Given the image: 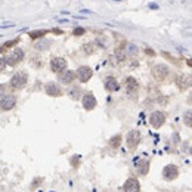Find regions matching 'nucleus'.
I'll return each mask as SVG.
<instances>
[{"instance_id":"1","label":"nucleus","mask_w":192,"mask_h":192,"mask_svg":"<svg viewBox=\"0 0 192 192\" xmlns=\"http://www.w3.org/2000/svg\"><path fill=\"white\" fill-rule=\"evenodd\" d=\"M142 135L139 130H130L127 136H126V145L130 148V149H135L139 143H141Z\"/></svg>"},{"instance_id":"2","label":"nucleus","mask_w":192,"mask_h":192,"mask_svg":"<svg viewBox=\"0 0 192 192\" xmlns=\"http://www.w3.org/2000/svg\"><path fill=\"white\" fill-rule=\"evenodd\" d=\"M126 92H127L130 99H136L137 92H139V84H137V80L135 77H127L126 79Z\"/></svg>"},{"instance_id":"3","label":"nucleus","mask_w":192,"mask_h":192,"mask_svg":"<svg viewBox=\"0 0 192 192\" xmlns=\"http://www.w3.org/2000/svg\"><path fill=\"white\" fill-rule=\"evenodd\" d=\"M27 81H28L27 73H22V71H21V73L13 74V77L11 79V86L13 89H22V87H25Z\"/></svg>"},{"instance_id":"4","label":"nucleus","mask_w":192,"mask_h":192,"mask_svg":"<svg viewBox=\"0 0 192 192\" xmlns=\"http://www.w3.org/2000/svg\"><path fill=\"white\" fill-rule=\"evenodd\" d=\"M169 71L170 70H169L167 65H164V64H157V65H154V68H152V75L157 81H163V80L169 75Z\"/></svg>"},{"instance_id":"5","label":"nucleus","mask_w":192,"mask_h":192,"mask_svg":"<svg viewBox=\"0 0 192 192\" xmlns=\"http://www.w3.org/2000/svg\"><path fill=\"white\" fill-rule=\"evenodd\" d=\"M22 59H24V50L21 47H15L11 55L6 56V62H7V65L13 67V65H17L18 62H21Z\"/></svg>"},{"instance_id":"6","label":"nucleus","mask_w":192,"mask_h":192,"mask_svg":"<svg viewBox=\"0 0 192 192\" xmlns=\"http://www.w3.org/2000/svg\"><path fill=\"white\" fill-rule=\"evenodd\" d=\"M149 123H151L152 127L160 129V127L166 123V115H164V113H161V111H154V113L149 115Z\"/></svg>"},{"instance_id":"7","label":"nucleus","mask_w":192,"mask_h":192,"mask_svg":"<svg viewBox=\"0 0 192 192\" xmlns=\"http://www.w3.org/2000/svg\"><path fill=\"white\" fill-rule=\"evenodd\" d=\"M15 105H17V96L7 95V93H6L5 96H2V99H0V108H2L3 111H9V109H12Z\"/></svg>"},{"instance_id":"8","label":"nucleus","mask_w":192,"mask_h":192,"mask_svg":"<svg viewBox=\"0 0 192 192\" xmlns=\"http://www.w3.org/2000/svg\"><path fill=\"white\" fill-rule=\"evenodd\" d=\"M92 75H93V70L90 67H87V65H83V67H80L77 70V77H79L81 83H87L92 79Z\"/></svg>"},{"instance_id":"9","label":"nucleus","mask_w":192,"mask_h":192,"mask_svg":"<svg viewBox=\"0 0 192 192\" xmlns=\"http://www.w3.org/2000/svg\"><path fill=\"white\" fill-rule=\"evenodd\" d=\"M179 176V170L176 167L175 164H169V166H166L163 169V177L166 180H175L176 177Z\"/></svg>"},{"instance_id":"10","label":"nucleus","mask_w":192,"mask_h":192,"mask_svg":"<svg viewBox=\"0 0 192 192\" xmlns=\"http://www.w3.org/2000/svg\"><path fill=\"white\" fill-rule=\"evenodd\" d=\"M123 191L124 192H141V183L135 177H130L124 182L123 185Z\"/></svg>"},{"instance_id":"11","label":"nucleus","mask_w":192,"mask_h":192,"mask_svg":"<svg viewBox=\"0 0 192 192\" xmlns=\"http://www.w3.org/2000/svg\"><path fill=\"white\" fill-rule=\"evenodd\" d=\"M74 79H75V73L74 71H71V70H64V71H61L59 73V77H58V80H59V83H62V84H71L74 81Z\"/></svg>"},{"instance_id":"12","label":"nucleus","mask_w":192,"mask_h":192,"mask_svg":"<svg viewBox=\"0 0 192 192\" xmlns=\"http://www.w3.org/2000/svg\"><path fill=\"white\" fill-rule=\"evenodd\" d=\"M50 68L53 73H61V71H64L65 68H67V61L64 59V58H53L50 61Z\"/></svg>"},{"instance_id":"13","label":"nucleus","mask_w":192,"mask_h":192,"mask_svg":"<svg viewBox=\"0 0 192 192\" xmlns=\"http://www.w3.org/2000/svg\"><path fill=\"white\" fill-rule=\"evenodd\" d=\"M83 107H84L86 111H92L95 109L96 107V98L93 96L92 92H87L84 96H83Z\"/></svg>"},{"instance_id":"14","label":"nucleus","mask_w":192,"mask_h":192,"mask_svg":"<svg viewBox=\"0 0 192 192\" xmlns=\"http://www.w3.org/2000/svg\"><path fill=\"white\" fill-rule=\"evenodd\" d=\"M46 90V95L49 96H53V98H59V96H62V90H61V87L55 83H47L45 87Z\"/></svg>"},{"instance_id":"15","label":"nucleus","mask_w":192,"mask_h":192,"mask_svg":"<svg viewBox=\"0 0 192 192\" xmlns=\"http://www.w3.org/2000/svg\"><path fill=\"white\" fill-rule=\"evenodd\" d=\"M177 87H179L180 90L189 89V87H191V75H189V74H188V75H185V74L179 75V79H177Z\"/></svg>"},{"instance_id":"16","label":"nucleus","mask_w":192,"mask_h":192,"mask_svg":"<svg viewBox=\"0 0 192 192\" xmlns=\"http://www.w3.org/2000/svg\"><path fill=\"white\" fill-rule=\"evenodd\" d=\"M103 86H105V89H107L108 92H115V90H118V81L114 79V77H107L105 79V81H103Z\"/></svg>"},{"instance_id":"17","label":"nucleus","mask_w":192,"mask_h":192,"mask_svg":"<svg viewBox=\"0 0 192 192\" xmlns=\"http://www.w3.org/2000/svg\"><path fill=\"white\" fill-rule=\"evenodd\" d=\"M136 169H137V171L141 175H146L148 170H149V163H148L146 160H141V161L136 163Z\"/></svg>"},{"instance_id":"18","label":"nucleus","mask_w":192,"mask_h":192,"mask_svg":"<svg viewBox=\"0 0 192 192\" xmlns=\"http://www.w3.org/2000/svg\"><path fill=\"white\" fill-rule=\"evenodd\" d=\"M68 95H70V98H71V99H74V101H79V98L81 96V89H80L79 86H74L73 89L68 92Z\"/></svg>"},{"instance_id":"19","label":"nucleus","mask_w":192,"mask_h":192,"mask_svg":"<svg viewBox=\"0 0 192 192\" xmlns=\"http://www.w3.org/2000/svg\"><path fill=\"white\" fill-rule=\"evenodd\" d=\"M121 141H123V136L115 135V136H113V137L109 139V145H111L113 148H118L120 145H121Z\"/></svg>"},{"instance_id":"20","label":"nucleus","mask_w":192,"mask_h":192,"mask_svg":"<svg viewBox=\"0 0 192 192\" xmlns=\"http://www.w3.org/2000/svg\"><path fill=\"white\" fill-rule=\"evenodd\" d=\"M46 34H47L46 30H37V31H31V33H30V37H31V39H39V37L46 36Z\"/></svg>"},{"instance_id":"21","label":"nucleus","mask_w":192,"mask_h":192,"mask_svg":"<svg viewBox=\"0 0 192 192\" xmlns=\"http://www.w3.org/2000/svg\"><path fill=\"white\" fill-rule=\"evenodd\" d=\"M183 121H185V124H186L188 127H191L192 126V111L191 109H188L186 114L183 115Z\"/></svg>"},{"instance_id":"22","label":"nucleus","mask_w":192,"mask_h":192,"mask_svg":"<svg viewBox=\"0 0 192 192\" xmlns=\"http://www.w3.org/2000/svg\"><path fill=\"white\" fill-rule=\"evenodd\" d=\"M18 43V39H13V40H11V41H7V43H5L3 46H0V53L2 52H5V50H7L11 46H15Z\"/></svg>"},{"instance_id":"23","label":"nucleus","mask_w":192,"mask_h":192,"mask_svg":"<svg viewBox=\"0 0 192 192\" xmlns=\"http://www.w3.org/2000/svg\"><path fill=\"white\" fill-rule=\"evenodd\" d=\"M137 52H139V49H137L135 45H129V46H127V53H129L130 56H136V55H137Z\"/></svg>"},{"instance_id":"24","label":"nucleus","mask_w":192,"mask_h":192,"mask_svg":"<svg viewBox=\"0 0 192 192\" xmlns=\"http://www.w3.org/2000/svg\"><path fill=\"white\" fill-rule=\"evenodd\" d=\"M84 52L86 53H93V52H95V45H93V43L84 45Z\"/></svg>"},{"instance_id":"25","label":"nucleus","mask_w":192,"mask_h":192,"mask_svg":"<svg viewBox=\"0 0 192 192\" xmlns=\"http://www.w3.org/2000/svg\"><path fill=\"white\" fill-rule=\"evenodd\" d=\"M49 45H50L49 41H45V43H37V45H36V47H37L39 50H41V49H46V46H49Z\"/></svg>"},{"instance_id":"26","label":"nucleus","mask_w":192,"mask_h":192,"mask_svg":"<svg viewBox=\"0 0 192 192\" xmlns=\"http://www.w3.org/2000/svg\"><path fill=\"white\" fill-rule=\"evenodd\" d=\"M6 65H7V62H6V56L5 58H0V70H3Z\"/></svg>"},{"instance_id":"27","label":"nucleus","mask_w":192,"mask_h":192,"mask_svg":"<svg viewBox=\"0 0 192 192\" xmlns=\"http://www.w3.org/2000/svg\"><path fill=\"white\" fill-rule=\"evenodd\" d=\"M81 34H84V30L83 28H75L74 30V36H81Z\"/></svg>"},{"instance_id":"28","label":"nucleus","mask_w":192,"mask_h":192,"mask_svg":"<svg viewBox=\"0 0 192 192\" xmlns=\"http://www.w3.org/2000/svg\"><path fill=\"white\" fill-rule=\"evenodd\" d=\"M6 95V86L5 84H0V96Z\"/></svg>"},{"instance_id":"29","label":"nucleus","mask_w":192,"mask_h":192,"mask_svg":"<svg viewBox=\"0 0 192 192\" xmlns=\"http://www.w3.org/2000/svg\"><path fill=\"white\" fill-rule=\"evenodd\" d=\"M145 52H146L148 55H154V50H152V49H149V47H148V49H146Z\"/></svg>"}]
</instances>
